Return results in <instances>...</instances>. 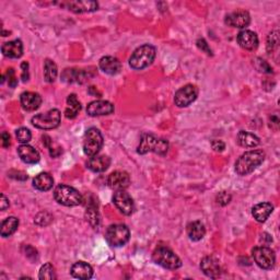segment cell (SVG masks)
<instances>
[{
    "label": "cell",
    "instance_id": "36",
    "mask_svg": "<svg viewBox=\"0 0 280 280\" xmlns=\"http://www.w3.org/2000/svg\"><path fill=\"white\" fill-rule=\"evenodd\" d=\"M52 220L53 217L48 213H46V211H42V213H40L35 217L34 222L41 226H46L52 222Z\"/></svg>",
    "mask_w": 280,
    "mask_h": 280
},
{
    "label": "cell",
    "instance_id": "42",
    "mask_svg": "<svg viewBox=\"0 0 280 280\" xmlns=\"http://www.w3.org/2000/svg\"><path fill=\"white\" fill-rule=\"evenodd\" d=\"M21 69H22V75L21 78L24 82H27L29 80V64L27 62H23L21 64Z\"/></svg>",
    "mask_w": 280,
    "mask_h": 280
},
{
    "label": "cell",
    "instance_id": "8",
    "mask_svg": "<svg viewBox=\"0 0 280 280\" xmlns=\"http://www.w3.org/2000/svg\"><path fill=\"white\" fill-rule=\"evenodd\" d=\"M60 117H62L60 112L56 109H53L46 113H43V114L33 116L31 122L33 126L39 128V130L48 131V130H54V128L59 126Z\"/></svg>",
    "mask_w": 280,
    "mask_h": 280
},
{
    "label": "cell",
    "instance_id": "12",
    "mask_svg": "<svg viewBox=\"0 0 280 280\" xmlns=\"http://www.w3.org/2000/svg\"><path fill=\"white\" fill-rule=\"evenodd\" d=\"M224 23L228 27L244 29L251 23V16L245 10H237L229 14H226L224 19Z\"/></svg>",
    "mask_w": 280,
    "mask_h": 280
},
{
    "label": "cell",
    "instance_id": "16",
    "mask_svg": "<svg viewBox=\"0 0 280 280\" xmlns=\"http://www.w3.org/2000/svg\"><path fill=\"white\" fill-rule=\"evenodd\" d=\"M237 41L240 46L246 50H255L257 46H259V37H257V34L253 31H249V30L241 31L238 34Z\"/></svg>",
    "mask_w": 280,
    "mask_h": 280
},
{
    "label": "cell",
    "instance_id": "10",
    "mask_svg": "<svg viewBox=\"0 0 280 280\" xmlns=\"http://www.w3.org/2000/svg\"><path fill=\"white\" fill-rule=\"evenodd\" d=\"M198 89L194 85H186L176 91L174 95V103L179 108H187L197 99Z\"/></svg>",
    "mask_w": 280,
    "mask_h": 280
},
{
    "label": "cell",
    "instance_id": "5",
    "mask_svg": "<svg viewBox=\"0 0 280 280\" xmlns=\"http://www.w3.org/2000/svg\"><path fill=\"white\" fill-rule=\"evenodd\" d=\"M152 259L156 264L166 269L175 270L182 267V261L180 257L165 246L157 247L154 251Z\"/></svg>",
    "mask_w": 280,
    "mask_h": 280
},
{
    "label": "cell",
    "instance_id": "26",
    "mask_svg": "<svg viewBox=\"0 0 280 280\" xmlns=\"http://www.w3.org/2000/svg\"><path fill=\"white\" fill-rule=\"evenodd\" d=\"M237 139L239 145L243 148H255L261 143L260 138L256 135L244 131L239 132Z\"/></svg>",
    "mask_w": 280,
    "mask_h": 280
},
{
    "label": "cell",
    "instance_id": "13",
    "mask_svg": "<svg viewBox=\"0 0 280 280\" xmlns=\"http://www.w3.org/2000/svg\"><path fill=\"white\" fill-rule=\"evenodd\" d=\"M113 112H114V105L109 101H103V100L92 101L90 102L87 107L88 115L92 117L110 115Z\"/></svg>",
    "mask_w": 280,
    "mask_h": 280
},
{
    "label": "cell",
    "instance_id": "29",
    "mask_svg": "<svg viewBox=\"0 0 280 280\" xmlns=\"http://www.w3.org/2000/svg\"><path fill=\"white\" fill-rule=\"evenodd\" d=\"M80 111H81V103L77 99V95L73 93L68 95L67 108L65 110V116L69 119H73L77 117Z\"/></svg>",
    "mask_w": 280,
    "mask_h": 280
},
{
    "label": "cell",
    "instance_id": "2",
    "mask_svg": "<svg viewBox=\"0 0 280 280\" xmlns=\"http://www.w3.org/2000/svg\"><path fill=\"white\" fill-rule=\"evenodd\" d=\"M169 151V142L163 138H159L155 135H143L140 139L137 152L139 155H147L155 152L159 156H165Z\"/></svg>",
    "mask_w": 280,
    "mask_h": 280
},
{
    "label": "cell",
    "instance_id": "43",
    "mask_svg": "<svg viewBox=\"0 0 280 280\" xmlns=\"http://www.w3.org/2000/svg\"><path fill=\"white\" fill-rule=\"evenodd\" d=\"M269 126H270V128H272V130L278 131V128H279V118H278L277 115L270 116V118H269Z\"/></svg>",
    "mask_w": 280,
    "mask_h": 280
},
{
    "label": "cell",
    "instance_id": "7",
    "mask_svg": "<svg viewBox=\"0 0 280 280\" xmlns=\"http://www.w3.org/2000/svg\"><path fill=\"white\" fill-rule=\"evenodd\" d=\"M130 229L125 224H112L105 233V239H107L108 243L114 247L125 245L130 241Z\"/></svg>",
    "mask_w": 280,
    "mask_h": 280
},
{
    "label": "cell",
    "instance_id": "22",
    "mask_svg": "<svg viewBox=\"0 0 280 280\" xmlns=\"http://www.w3.org/2000/svg\"><path fill=\"white\" fill-rule=\"evenodd\" d=\"M70 274L73 278L77 279H90L93 276V268L88 263L80 261L72 265Z\"/></svg>",
    "mask_w": 280,
    "mask_h": 280
},
{
    "label": "cell",
    "instance_id": "18",
    "mask_svg": "<svg viewBox=\"0 0 280 280\" xmlns=\"http://www.w3.org/2000/svg\"><path fill=\"white\" fill-rule=\"evenodd\" d=\"M100 69L111 75H114L120 72L122 70V64H120L119 60L113 56H104L100 59L99 62Z\"/></svg>",
    "mask_w": 280,
    "mask_h": 280
},
{
    "label": "cell",
    "instance_id": "32",
    "mask_svg": "<svg viewBox=\"0 0 280 280\" xmlns=\"http://www.w3.org/2000/svg\"><path fill=\"white\" fill-rule=\"evenodd\" d=\"M57 66L50 59H46L44 63V79L46 82L52 83L54 82L57 77Z\"/></svg>",
    "mask_w": 280,
    "mask_h": 280
},
{
    "label": "cell",
    "instance_id": "44",
    "mask_svg": "<svg viewBox=\"0 0 280 280\" xmlns=\"http://www.w3.org/2000/svg\"><path fill=\"white\" fill-rule=\"evenodd\" d=\"M2 142L4 148H9L10 147V135L8 133H3L2 134Z\"/></svg>",
    "mask_w": 280,
    "mask_h": 280
},
{
    "label": "cell",
    "instance_id": "37",
    "mask_svg": "<svg viewBox=\"0 0 280 280\" xmlns=\"http://www.w3.org/2000/svg\"><path fill=\"white\" fill-rule=\"evenodd\" d=\"M254 65H255L256 69L260 72H263V73H271L272 72V68L269 66V64L261 58H256L254 60Z\"/></svg>",
    "mask_w": 280,
    "mask_h": 280
},
{
    "label": "cell",
    "instance_id": "17",
    "mask_svg": "<svg viewBox=\"0 0 280 280\" xmlns=\"http://www.w3.org/2000/svg\"><path fill=\"white\" fill-rule=\"evenodd\" d=\"M20 103L26 111L32 112L41 107L42 97L35 92H23L20 95Z\"/></svg>",
    "mask_w": 280,
    "mask_h": 280
},
{
    "label": "cell",
    "instance_id": "40",
    "mask_svg": "<svg viewBox=\"0 0 280 280\" xmlns=\"http://www.w3.org/2000/svg\"><path fill=\"white\" fill-rule=\"evenodd\" d=\"M7 75H8V81H9V86L11 88H14L17 85H18V79L16 77V74H14V70L12 69V68H10V69H8V71H7Z\"/></svg>",
    "mask_w": 280,
    "mask_h": 280
},
{
    "label": "cell",
    "instance_id": "20",
    "mask_svg": "<svg viewBox=\"0 0 280 280\" xmlns=\"http://www.w3.org/2000/svg\"><path fill=\"white\" fill-rule=\"evenodd\" d=\"M18 155L21 160L27 164H35L41 159L39 151L29 145H21L18 148Z\"/></svg>",
    "mask_w": 280,
    "mask_h": 280
},
{
    "label": "cell",
    "instance_id": "24",
    "mask_svg": "<svg viewBox=\"0 0 280 280\" xmlns=\"http://www.w3.org/2000/svg\"><path fill=\"white\" fill-rule=\"evenodd\" d=\"M274 207L269 202H260L252 208V216L257 222H265L271 215Z\"/></svg>",
    "mask_w": 280,
    "mask_h": 280
},
{
    "label": "cell",
    "instance_id": "45",
    "mask_svg": "<svg viewBox=\"0 0 280 280\" xmlns=\"http://www.w3.org/2000/svg\"><path fill=\"white\" fill-rule=\"evenodd\" d=\"M8 207H9V200L4 194H2V196H0V209L4 211Z\"/></svg>",
    "mask_w": 280,
    "mask_h": 280
},
{
    "label": "cell",
    "instance_id": "41",
    "mask_svg": "<svg viewBox=\"0 0 280 280\" xmlns=\"http://www.w3.org/2000/svg\"><path fill=\"white\" fill-rule=\"evenodd\" d=\"M211 147H213L216 152H222L225 149V143L221 140H213L211 141Z\"/></svg>",
    "mask_w": 280,
    "mask_h": 280
},
{
    "label": "cell",
    "instance_id": "38",
    "mask_svg": "<svg viewBox=\"0 0 280 280\" xmlns=\"http://www.w3.org/2000/svg\"><path fill=\"white\" fill-rule=\"evenodd\" d=\"M216 200H217V202H218L220 206H225V205H228V203L230 202V200H231V195L228 194L226 192H221V193H219V194L217 195Z\"/></svg>",
    "mask_w": 280,
    "mask_h": 280
},
{
    "label": "cell",
    "instance_id": "3",
    "mask_svg": "<svg viewBox=\"0 0 280 280\" xmlns=\"http://www.w3.org/2000/svg\"><path fill=\"white\" fill-rule=\"evenodd\" d=\"M157 55L156 47L145 44L136 49L130 58V66L135 70H142L154 63Z\"/></svg>",
    "mask_w": 280,
    "mask_h": 280
},
{
    "label": "cell",
    "instance_id": "34",
    "mask_svg": "<svg viewBox=\"0 0 280 280\" xmlns=\"http://www.w3.org/2000/svg\"><path fill=\"white\" fill-rule=\"evenodd\" d=\"M279 47V32L274 31L268 35L267 39V52L271 55Z\"/></svg>",
    "mask_w": 280,
    "mask_h": 280
},
{
    "label": "cell",
    "instance_id": "31",
    "mask_svg": "<svg viewBox=\"0 0 280 280\" xmlns=\"http://www.w3.org/2000/svg\"><path fill=\"white\" fill-rule=\"evenodd\" d=\"M19 226V219L16 217H8L3 221L2 223V230H0V233H2V237L4 238H8L17 231Z\"/></svg>",
    "mask_w": 280,
    "mask_h": 280
},
{
    "label": "cell",
    "instance_id": "1",
    "mask_svg": "<svg viewBox=\"0 0 280 280\" xmlns=\"http://www.w3.org/2000/svg\"><path fill=\"white\" fill-rule=\"evenodd\" d=\"M263 150H251L242 155L236 162V172L241 176H245L256 170L265 160Z\"/></svg>",
    "mask_w": 280,
    "mask_h": 280
},
{
    "label": "cell",
    "instance_id": "19",
    "mask_svg": "<svg viewBox=\"0 0 280 280\" xmlns=\"http://www.w3.org/2000/svg\"><path fill=\"white\" fill-rule=\"evenodd\" d=\"M63 6L74 13L93 12L99 8V5L96 2H68L63 4Z\"/></svg>",
    "mask_w": 280,
    "mask_h": 280
},
{
    "label": "cell",
    "instance_id": "6",
    "mask_svg": "<svg viewBox=\"0 0 280 280\" xmlns=\"http://www.w3.org/2000/svg\"><path fill=\"white\" fill-rule=\"evenodd\" d=\"M103 147V136L99 130L91 127L86 132L83 138V151L86 156L92 158L100 152Z\"/></svg>",
    "mask_w": 280,
    "mask_h": 280
},
{
    "label": "cell",
    "instance_id": "39",
    "mask_svg": "<svg viewBox=\"0 0 280 280\" xmlns=\"http://www.w3.org/2000/svg\"><path fill=\"white\" fill-rule=\"evenodd\" d=\"M196 44H197V47L202 50L203 53H206L207 55L209 56H213V52H211V48L209 47V45L208 43L206 42V40H203V39H198L197 42H196Z\"/></svg>",
    "mask_w": 280,
    "mask_h": 280
},
{
    "label": "cell",
    "instance_id": "35",
    "mask_svg": "<svg viewBox=\"0 0 280 280\" xmlns=\"http://www.w3.org/2000/svg\"><path fill=\"white\" fill-rule=\"evenodd\" d=\"M16 136H17L18 141L21 142L22 145H27V143L32 138L31 132H30L26 127L19 128V130L16 132Z\"/></svg>",
    "mask_w": 280,
    "mask_h": 280
},
{
    "label": "cell",
    "instance_id": "4",
    "mask_svg": "<svg viewBox=\"0 0 280 280\" xmlns=\"http://www.w3.org/2000/svg\"><path fill=\"white\" fill-rule=\"evenodd\" d=\"M54 198L60 203V205L66 207H74L79 206L83 201L82 195L75 188L68 185H58L54 191Z\"/></svg>",
    "mask_w": 280,
    "mask_h": 280
},
{
    "label": "cell",
    "instance_id": "11",
    "mask_svg": "<svg viewBox=\"0 0 280 280\" xmlns=\"http://www.w3.org/2000/svg\"><path fill=\"white\" fill-rule=\"evenodd\" d=\"M113 202L117 209L125 216H131L135 210V202L132 196L125 192V190L116 191L113 197Z\"/></svg>",
    "mask_w": 280,
    "mask_h": 280
},
{
    "label": "cell",
    "instance_id": "25",
    "mask_svg": "<svg viewBox=\"0 0 280 280\" xmlns=\"http://www.w3.org/2000/svg\"><path fill=\"white\" fill-rule=\"evenodd\" d=\"M54 185V179L52 177L49 173H40L39 175H36L33 180V186L37 191L41 192H47Z\"/></svg>",
    "mask_w": 280,
    "mask_h": 280
},
{
    "label": "cell",
    "instance_id": "28",
    "mask_svg": "<svg viewBox=\"0 0 280 280\" xmlns=\"http://www.w3.org/2000/svg\"><path fill=\"white\" fill-rule=\"evenodd\" d=\"M90 75L86 70H78V69H66L63 74L62 79L66 82H80L83 83L89 80Z\"/></svg>",
    "mask_w": 280,
    "mask_h": 280
},
{
    "label": "cell",
    "instance_id": "27",
    "mask_svg": "<svg viewBox=\"0 0 280 280\" xmlns=\"http://www.w3.org/2000/svg\"><path fill=\"white\" fill-rule=\"evenodd\" d=\"M206 234V228L200 221H193L187 225V236L192 241L198 242L203 239Z\"/></svg>",
    "mask_w": 280,
    "mask_h": 280
},
{
    "label": "cell",
    "instance_id": "14",
    "mask_svg": "<svg viewBox=\"0 0 280 280\" xmlns=\"http://www.w3.org/2000/svg\"><path fill=\"white\" fill-rule=\"evenodd\" d=\"M108 184L112 190H115V191L126 190V188L131 184V177L128 175L127 172L115 171L109 175Z\"/></svg>",
    "mask_w": 280,
    "mask_h": 280
},
{
    "label": "cell",
    "instance_id": "9",
    "mask_svg": "<svg viewBox=\"0 0 280 280\" xmlns=\"http://www.w3.org/2000/svg\"><path fill=\"white\" fill-rule=\"evenodd\" d=\"M254 262L263 269H271L275 266L276 255L271 248L267 246H256L252 249Z\"/></svg>",
    "mask_w": 280,
    "mask_h": 280
},
{
    "label": "cell",
    "instance_id": "30",
    "mask_svg": "<svg viewBox=\"0 0 280 280\" xmlns=\"http://www.w3.org/2000/svg\"><path fill=\"white\" fill-rule=\"evenodd\" d=\"M87 221L96 229L100 224V215L97 211V205L94 201H89L87 203V211H86Z\"/></svg>",
    "mask_w": 280,
    "mask_h": 280
},
{
    "label": "cell",
    "instance_id": "15",
    "mask_svg": "<svg viewBox=\"0 0 280 280\" xmlns=\"http://www.w3.org/2000/svg\"><path fill=\"white\" fill-rule=\"evenodd\" d=\"M200 269L207 277L213 279L219 278L221 275L220 264L214 256L203 257L200 262Z\"/></svg>",
    "mask_w": 280,
    "mask_h": 280
},
{
    "label": "cell",
    "instance_id": "21",
    "mask_svg": "<svg viewBox=\"0 0 280 280\" xmlns=\"http://www.w3.org/2000/svg\"><path fill=\"white\" fill-rule=\"evenodd\" d=\"M3 54L8 58H20L23 54V44L20 40H14L7 42L3 45L2 47Z\"/></svg>",
    "mask_w": 280,
    "mask_h": 280
},
{
    "label": "cell",
    "instance_id": "23",
    "mask_svg": "<svg viewBox=\"0 0 280 280\" xmlns=\"http://www.w3.org/2000/svg\"><path fill=\"white\" fill-rule=\"evenodd\" d=\"M111 165V159L108 156H94L88 161V168L92 172L100 173L107 171Z\"/></svg>",
    "mask_w": 280,
    "mask_h": 280
},
{
    "label": "cell",
    "instance_id": "33",
    "mask_svg": "<svg viewBox=\"0 0 280 280\" xmlns=\"http://www.w3.org/2000/svg\"><path fill=\"white\" fill-rule=\"evenodd\" d=\"M39 278L42 280H53L56 279V274H55V268L50 263L44 264L43 266L40 269V274Z\"/></svg>",
    "mask_w": 280,
    "mask_h": 280
}]
</instances>
